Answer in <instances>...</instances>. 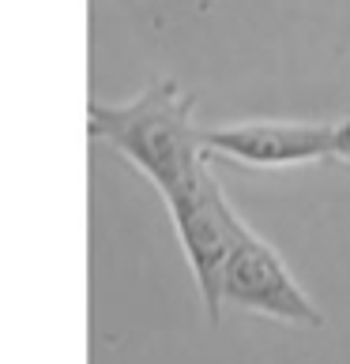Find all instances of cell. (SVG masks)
<instances>
[{
  "instance_id": "6da1fadb",
  "label": "cell",
  "mask_w": 350,
  "mask_h": 364,
  "mask_svg": "<svg viewBox=\"0 0 350 364\" xmlns=\"http://www.w3.org/2000/svg\"><path fill=\"white\" fill-rule=\"evenodd\" d=\"M87 128L94 139L110 143L120 158L132 161L166 199V207L192 196L211 169L204 128L196 124V98L173 79H155L120 105L91 102Z\"/></svg>"
},
{
  "instance_id": "7a4b0ae2",
  "label": "cell",
  "mask_w": 350,
  "mask_h": 364,
  "mask_svg": "<svg viewBox=\"0 0 350 364\" xmlns=\"http://www.w3.org/2000/svg\"><path fill=\"white\" fill-rule=\"evenodd\" d=\"M207 154L252 169H290L316 161L350 166V117L343 120H237L204 128Z\"/></svg>"
},
{
  "instance_id": "3957f363",
  "label": "cell",
  "mask_w": 350,
  "mask_h": 364,
  "mask_svg": "<svg viewBox=\"0 0 350 364\" xmlns=\"http://www.w3.org/2000/svg\"><path fill=\"white\" fill-rule=\"evenodd\" d=\"M222 304L290 323V327H324V312L298 286L282 255L245 218L234 229L230 259L222 271Z\"/></svg>"
},
{
  "instance_id": "277c9868",
  "label": "cell",
  "mask_w": 350,
  "mask_h": 364,
  "mask_svg": "<svg viewBox=\"0 0 350 364\" xmlns=\"http://www.w3.org/2000/svg\"><path fill=\"white\" fill-rule=\"evenodd\" d=\"M166 210L173 218V229H177L185 259L192 267L204 312L211 323H219L222 319V271H226V259H230L234 229L241 222V214L226 199L222 184L215 181L211 169L204 173V181L196 184L192 196L170 203Z\"/></svg>"
}]
</instances>
